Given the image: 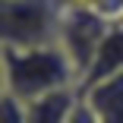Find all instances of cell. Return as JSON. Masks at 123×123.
<instances>
[{"mask_svg":"<svg viewBox=\"0 0 123 123\" xmlns=\"http://www.w3.org/2000/svg\"><path fill=\"white\" fill-rule=\"evenodd\" d=\"M3 73H6V95L19 98L22 104L57 88H69L76 66L60 44L47 47H3Z\"/></svg>","mask_w":123,"mask_h":123,"instance_id":"cell-1","label":"cell"},{"mask_svg":"<svg viewBox=\"0 0 123 123\" xmlns=\"http://www.w3.org/2000/svg\"><path fill=\"white\" fill-rule=\"evenodd\" d=\"M3 47H47L54 38V0H3Z\"/></svg>","mask_w":123,"mask_h":123,"instance_id":"cell-2","label":"cell"},{"mask_svg":"<svg viewBox=\"0 0 123 123\" xmlns=\"http://www.w3.org/2000/svg\"><path fill=\"white\" fill-rule=\"evenodd\" d=\"M104 19L101 13H92L88 6H73L69 10V19L63 22V51L66 57L73 60V66H76V76L85 79V73L98 54V47H101L104 41Z\"/></svg>","mask_w":123,"mask_h":123,"instance_id":"cell-3","label":"cell"},{"mask_svg":"<svg viewBox=\"0 0 123 123\" xmlns=\"http://www.w3.org/2000/svg\"><path fill=\"white\" fill-rule=\"evenodd\" d=\"M120 73H123V22L114 25L104 35V41H101V47H98V54H95V60H92V66L85 73V79H82V88L88 92L95 85L120 76Z\"/></svg>","mask_w":123,"mask_h":123,"instance_id":"cell-4","label":"cell"},{"mask_svg":"<svg viewBox=\"0 0 123 123\" xmlns=\"http://www.w3.org/2000/svg\"><path fill=\"white\" fill-rule=\"evenodd\" d=\"M79 101L82 98L73 88H57L51 95H41L25 104V123H69Z\"/></svg>","mask_w":123,"mask_h":123,"instance_id":"cell-5","label":"cell"},{"mask_svg":"<svg viewBox=\"0 0 123 123\" xmlns=\"http://www.w3.org/2000/svg\"><path fill=\"white\" fill-rule=\"evenodd\" d=\"M85 104L95 111L98 123H123V73L85 92Z\"/></svg>","mask_w":123,"mask_h":123,"instance_id":"cell-6","label":"cell"},{"mask_svg":"<svg viewBox=\"0 0 123 123\" xmlns=\"http://www.w3.org/2000/svg\"><path fill=\"white\" fill-rule=\"evenodd\" d=\"M3 123H25V104L13 95H3Z\"/></svg>","mask_w":123,"mask_h":123,"instance_id":"cell-7","label":"cell"},{"mask_svg":"<svg viewBox=\"0 0 123 123\" xmlns=\"http://www.w3.org/2000/svg\"><path fill=\"white\" fill-rule=\"evenodd\" d=\"M69 123H98V117H95V111L85 104V98H82V101H79V107L76 111H73V120Z\"/></svg>","mask_w":123,"mask_h":123,"instance_id":"cell-8","label":"cell"}]
</instances>
